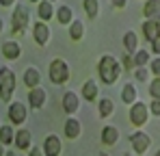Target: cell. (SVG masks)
Here are the masks:
<instances>
[{"label":"cell","instance_id":"f546056e","mask_svg":"<svg viewBox=\"0 0 160 156\" xmlns=\"http://www.w3.org/2000/svg\"><path fill=\"white\" fill-rule=\"evenodd\" d=\"M121 65H123V70H128V72L134 70V67H136V63H134V54L126 52V54H123V63H121Z\"/></svg>","mask_w":160,"mask_h":156},{"label":"cell","instance_id":"4dcf8cb0","mask_svg":"<svg viewBox=\"0 0 160 156\" xmlns=\"http://www.w3.org/2000/svg\"><path fill=\"white\" fill-rule=\"evenodd\" d=\"M149 70H152V74H154L156 78H160V56L152 59V63H149Z\"/></svg>","mask_w":160,"mask_h":156},{"label":"cell","instance_id":"ba28073f","mask_svg":"<svg viewBox=\"0 0 160 156\" xmlns=\"http://www.w3.org/2000/svg\"><path fill=\"white\" fill-rule=\"evenodd\" d=\"M32 35H35V41L39 46H48L50 44V35H52L48 22H37V24L32 26Z\"/></svg>","mask_w":160,"mask_h":156},{"label":"cell","instance_id":"7bdbcfd3","mask_svg":"<svg viewBox=\"0 0 160 156\" xmlns=\"http://www.w3.org/2000/svg\"><path fill=\"white\" fill-rule=\"evenodd\" d=\"M50 2H54V0H50Z\"/></svg>","mask_w":160,"mask_h":156},{"label":"cell","instance_id":"5b68a950","mask_svg":"<svg viewBox=\"0 0 160 156\" xmlns=\"http://www.w3.org/2000/svg\"><path fill=\"white\" fill-rule=\"evenodd\" d=\"M149 115H152V111H149V106L145 102H134L130 106V122H132L136 128L145 126L147 119H149Z\"/></svg>","mask_w":160,"mask_h":156},{"label":"cell","instance_id":"7c38bea8","mask_svg":"<svg viewBox=\"0 0 160 156\" xmlns=\"http://www.w3.org/2000/svg\"><path fill=\"white\" fill-rule=\"evenodd\" d=\"M63 111L67 113V115H74L76 111H78V106H80V98H78V93L76 91H67L65 96H63Z\"/></svg>","mask_w":160,"mask_h":156},{"label":"cell","instance_id":"f1b7e54d","mask_svg":"<svg viewBox=\"0 0 160 156\" xmlns=\"http://www.w3.org/2000/svg\"><path fill=\"white\" fill-rule=\"evenodd\" d=\"M149 96H152L154 100H160V78H154V80L149 82Z\"/></svg>","mask_w":160,"mask_h":156},{"label":"cell","instance_id":"3957f363","mask_svg":"<svg viewBox=\"0 0 160 156\" xmlns=\"http://www.w3.org/2000/svg\"><path fill=\"white\" fill-rule=\"evenodd\" d=\"M15 74L11 72V70H7V67H0V89H2V93H0V98H2V102L7 104L11 100V96H13V91H15Z\"/></svg>","mask_w":160,"mask_h":156},{"label":"cell","instance_id":"8fae6325","mask_svg":"<svg viewBox=\"0 0 160 156\" xmlns=\"http://www.w3.org/2000/svg\"><path fill=\"white\" fill-rule=\"evenodd\" d=\"M141 28H143V35H145V39H147L149 44H154L156 39H160V24H158V20H145Z\"/></svg>","mask_w":160,"mask_h":156},{"label":"cell","instance_id":"1f68e13d","mask_svg":"<svg viewBox=\"0 0 160 156\" xmlns=\"http://www.w3.org/2000/svg\"><path fill=\"white\" fill-rule=\"evenodd\" d=\"M149 72H152V70H147V67H136L134 76H136V80H147V76H149Z\"/></svg>","mask_w":160,"mask_h":156},{"label":"cell","instance_id":"b9f144b4","mask_svg":"<svg viewBox=\"0 0 160 156\" xmlns=\"http://www.w3.org/2000/svg\"><path fill=\"white\" fill-rule=\"evenodd\" d=\"M158 24H160V18H158Z\"/></svg>","mask_w":160,"mask_h":156},{"label":"cell","instance_id":"484cf974","mask_svg":"<svg viewBox=\"0 0 160 156\" xmlns=\"http://www.w3.org/2000/svg\"><path fill=\"white\" fill-rule=\"evenodd\" d=\"M82 35H84V26H82V22H80V20H74V22L69 24V37H72L74 41H80Z\"/></svg>","mask_w":160,"mask_h":156},{"label":"cell","instance_id":"2e32d148","mask_svg":"<svg viewBox=\"0 0 160 156\" xmlns=\"http://www.w3.org/2000/svg\"><path fill=\"white\" fill-rule=\"evenodd\" d=\"M80 134H82V126H80L78 119H76V117L65 119V137H67V139H78Z\"/></svg>","mask_w":160,"mask_h":156},{"label":"cell","instance_id":"cb8c5ba5","mask_svg":"<svg viewBox=\"0 0 160 156\" xmlns=\"http://www.w3.org/2000/svg\"><path fill=\"white\" fill-rule=\"evenodd\" d=\"M123 48L130 52V54H134V52L138 50V39H136V33L134 30H128L123 35Z\"/></svg>","mask_w":160,"mask_h":156},{"label":"cell","instance_id":"4fadbf2b","mask_svg":"<svg viewBox=\"0 0 160 156\" xmlns=\"http://www.w3.org/2000/svg\"><path fill=\"white\" fill-rule=\"evenodd\" d=\"M39 82H41V72L35 65H28L24 70V85L30 87V89H35V87H39Z\"/></svg>","mask_w":160,"mask_h":156},{"label":"cell","instance_id":"d6986e66","mask_svg":"<svg viewBox=\"0 0 160 156\" xmlns=\"http://www.w3.org/2000/svg\"><path fill=\"white\" fill-rule=\"evenodd\" d=\"M117 141H119V130L115 126H104V130H102V143L104 145H115Z\"/></svg>","mask_w":160,"mask_h":156},{"label":"cell","instance_id":"5bb4252c","mask_svg":"<svg viewBox=\"0 0 160 156\" xmlns=\"http://www.w3.org/2000/svg\"><path fill=\"white\" fill-rule=\"evenodd\" d=\"M20 54H22V48H20V44L18 41H4L2 44V56L4 59H9V61H15V59H20Z\"/></svg>","mask_w":160,"mask_h":156},{"label":"cell","instance_id":"d6a6232c","mask_svg":"<svg viewBox=\"0 0 160 156\" xmlns=\"http://www.w3.org/2000/svg\"><path fill=\"white\" fill-rule=\"evenodd\" d=\"M149 111H152V115L160 117V100H152L149 102Z\"/></svg>","mask_w":160,"mask_h":156},{"label":"cell","instance_id":"8992f818","mask_svg":"<svg viewBox=\"0 0 160 156\" xmlns=\"http://www.w3.org/2000/svg\"><path fill=\"white\" fill-rule=\"evenodd\" d=\"M130 143H132L134 154H145V152L149 150V145H152V137H149L147 132L136 130V132L130 134Z\"/></svg>","mask_w":160,"mask_h":156},{"label":"cell","instance_id":"83f0119b","mask_svg":"<svg viewBox=\"0 0 160 156\" xmlns=\"http://www.w3.org/2000/svg\"><path fill=\"white\" fill-rule=\"evenodd\" d=\"M84 11L89 18H98L100 15V0H84Z\"/></svg>","mask_w":160,"mask_h":156},{"label":"cell","instance_id":"836d02e7","mask_svg":"<svg viewBox=\"0 0 160 156\" xmlns=\"http://www.w3.org/2000/svg\"><path fill=\"white\" fill-rule=\"evenodd\" d=\"M152 52H154L156 56H160V39H156V41L152 44Z\"/></svg>","mask_w":160,"mask_h":156},{"label":"cell","instance_id":"52a82bcc","mask_svg":"<svg viewBox=\"0 0 160 156\" xmlns=\"http://www.w3.org/2000/svg\"><path fill=\"white\" fill-rule=\"evenodd\" d=\"M28 119V108L22 102H11L9 104V122L15 126H22Z\"/></svg>","mask_w":160,"mask_h":156},{"label":"cell","instance_id":"8d00e7d4","mask_svg":"<svg viewBox=\"0 0 160 156\" xmlns=\"http://www.w3.org/2000/svg\"><path fill=\"white\" fill-rule=\"evenodd\" d=\"M0 4L2 7H11V4H15V0H0Z\"/></svg>","mask_w":160,"mask_h":156},{"label":"cell","instance_id":"f35d334b","mask_svg":"<svg viewBox=\"0 0 160 156\" xmlns=\"http://www.w3.org/2000/svg\"><path fill=\"white\" fill-rule=\"evenodd\" d=\"M156 156H160V150H158V152H156Z\"/></svg>","mask_w":160,"mask_h":156},{"label":"cell","instance_id":"7402d4cb","mask_svg":"<svg viewBox=\"0 0 160 156\" xmlns=\"http://www.w3.org/2000/svg\"><path fill=\"white\" fill-rule=\"evenodd\" d=\"M37 13H39L41 22H48V20H52V15H54L52 2H50V0H43V2H39V7H37Z\"/></svg>","mask_w":160,"mask_h":156},{"label":"cell","instance_id":"60d3db41","mask_svg":"<svg viewBox=\"0 0 160 156\" xmlns=\"http://www.w3.org/2000/svg\"><path fill=\"white\" fill-rule=\"evenodd\" d=\"M100 156H106V154H100Z\"/></svg>","mask_w":160,"mask_h":156},{"label":"cell","instance_id":"d4e9b609","mask_svg":"<svg viewBox=\"0 0 160 156\" xmlns=\"http://www.w3.org/2000/svg\"><path fill=\"white\" fill-rule=\"evenodd\" d=\"M98 111H100V117H108V115L115 113V102L110 98H102L98 104Z\"/></svg>","mask_w":160,"mask_h":156},{"label":"cell","instance_id":"ab89813d","mask_svg":"<svg viewBox=\"0 0 160 156\" xmlns=\"http://www.w3.org/2000/svg\"><path fill=\"white\" fill-rule=\"evenodd\" d=\"M30 2H39V0H30Z\"/></svg>","mask_w":160,"mask_h":156},{"label":"cell","instance_id":"44dd1931","mask_svg":"<svg viewBox=\"0 0 160 156\" xmlns=\"http://www.w3.org/2000/svg\"><path fill=\"white\" fill-rule=\"evenodd\" d=\"M136 98H138V91H136V87H134L132 82L123 85V91H121V100H123L126 104H134V102H138Z\"/></svg>","mask_w":160,"mask_h":156},{"label":"cell","instance_id":"6da1fadb","mask_svg":"<svg viewBox=\"0 0 160 156\" xmlns=\"http://www.w3.org/2000/svg\"><path fill=\"white\" fill-rule=\"evenodd\" d=\"M121 72H123L121 63L115 56H110V54L102 56L100 63H98V74H100V80L104 85H115L119 80V76H121Z\"/></svg>","mask_w":160,"mask_h":156},{"label":"cell","instance_id":"603a6c76","mask_svg":"<svg viewBox=\"0 0 160 156\" xmlns=\"http://www.w3.org/2000/svg\"><path fill=\"white\" fill-rule=\"evenodd\" d=\"M15 134L18 132H13V128L9 126V124H4L2 128H0V143L7 148V145H11V143H15Z\"/></svg>","mask_w":160,"mask_h":156},{"label":"cell","instance_id":"277c9868","mask_svg":"<svg viewBox=\"0 0 160 156\" xmlns=\"http://www.w3.org/2000/svg\"><path fill=\"white\" fill-rule=\"evenodd\" d=\"M28 11L26 7H22V4H18L15 7V11H13V18H11V33L13 35H24L28 28Z\"/></svg>","mask_w":160,"mask_h":156},{"label":"cell","instance_id":"7a4b0ae2","mask_svg":"<svg viewBox=\"0 0 160 156\" xmlns=\"http://www.w3.org/2000/svg\"><path fill=\"white\" fill-rule=\"evenodd\" d=\"M48 76L54 85H65L69 80V65L63 61V59H54L50 63V70H48Z\"/></svg>","mask_w":160,"mask_h":156},{"label":"cell","instance_id":"74e56055","mask_svg":"<svg viewBox=\"0 0 160 156\" xmlns=\"http://www.w3.org/2000/svg\"><path fill=\"white\" fill-rule=\"evenodd\" d=\"M4 156H15V154H13V152H7V154H4Z\"/></svg>","mask_w":160,"mask_h":156},{"label":"cell","instance_id":"30bf717a","mask_svg":"<svg viewBox=\"0 0 160 156\" xmlns=\"http://www.w3.org/2000/svg\"><path fill=\"white\" fill-rule=\"evenodd\" d=\"M43 152H46V156H61V152H63L61 137H56V134H48L46 141H43Z\"/></svg>","mask_w":160,"mask_h":156},{"label":"cell","instance_id":"ffe728a7","mask_svg":"<svg viewBox=\"0 0 160 156\" xmlns=\"http://www.w3.org/2000/svg\"><path fill=\"white\" fill-rule=\"evenodd\" d=\"M30 141H32V137H30V132H28L26 128L18 130V134H15V148H18V150L30 148Z\"/></svg>","mask_w":160,"mask_h":156},{"label":"cell","instance_id":"d590c367","mask_svg":"<svg viewBox=\"0 0 160 156\" xmlns=\"http://www.w3.org/2000/svg\"><path fill=\"white\" fill-rule=\"evenodd\" d=\"M126 2H128V0H112V4H115L117 9H123V7H126Z\"/></svg>","mask_w":160,"mask_h":156},{"label":"cell","instance_id":"9c48e42d","mask_svg":"<svg viewBox=\"0 0 160 156\" xmlns=\"http://www.w3.org/2000/svg\"><path fill=\"white\" fill-rule=\"evenodd\" d=\"M46 100H48V93H46L43 87H35V89L28 91V104H30V108L39 111V108L46 104Z\"/></svg>","mask_w":160,"mask_h":156},{"label":"cell","instance_id":"e575fe53","mask_svg":"<svg viewBox=\"0 0 160 156\" xmlns=\"http://www.w3.org/2000/svg\"><path fill=\"white\" fill-rule=\"evenodd\" d=\"M28 156H46V152H43L41 148H32V150H30V154H28Z\"/></svg>","mask_w":160,"mask_h":156},{"label":"cell","instance_id":"e0dca14e","mask_svg":"<svg viewBox=\"0 0 160 156\" xmlns=\"http://www.w3.org/2000/svg\"><path fill=\"white\" fill-rule=\"evenodd\" d=\"M56 20H58V24H61V26L72 24V22H74V11H72V7L61 4V7L56 9Z\"/></svg>","mask_w":160,"mask_h":156},{"label":"cell","instance_id":"ac0fdd59","mask_svg":"<svg viewBox=\"0 0 160 156\" xmlns=\"http://www.w3.org/2000/svg\"><path fill=\"white\" fill-rule=\"evenodd\" d=\"M143 15L149 20H158L160 18V0H147L143 7Z\"/></svg>","mask_w":160,"mask_h":156},{"label":"cell","instance_id":"4316f807","mask_svg":"<svg viewBox=\"0 0 160 156\" xmlns=\"http://www.w3.org/2000/svg\"><path fill=\"white\" fill-rule=\"evenodd\" d=\"M134 63H136V67H147V65L152 63L149 52L147 50H136L134 52Z\"/></svg>","mask_w":160,"mask_h":156},{"label":"cell","instance_id":"9a60e30c","mask_svg":"<svg viewBox=\"0 0 160 156\" xmlns=\"http://www.w3.org/2000/svg\"><path fill=\"white\" fill-rule=\"evenodd\" d=\"M98 93H100V87H98V82H95L93 78H89V80L82 85V98H84L87 102H93V100L98 98Z\"/></svg>","mask_w":160,"mask_h":156}]
</instances>
